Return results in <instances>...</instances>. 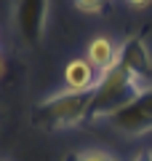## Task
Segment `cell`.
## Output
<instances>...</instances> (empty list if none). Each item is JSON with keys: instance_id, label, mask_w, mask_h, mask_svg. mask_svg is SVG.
Segmentation results:
<instances>
[{"instance_id": "cell-10", "label": "cell", "mask_w": 152, "mask_h": 161, "mask_svg": "<svg viewBox=\"0 0 152 161\" xmlns=\"http://www.w3.org/2000/svg\"><path fill=\"white\" fill-rule=\"evenodd\" d=\"M134 161H152V150H141V153H136Z\"/></svg>"}, {"instance_id": "cell-5", "label": "cell", "mask_w": 152, "mask_h": 161, "mask_svg": "<svg viewBox=\"0 0 152 161\" xmlns=\"http://www.w3.org/2000/svg\"><path fill=\"white\" fill-rule=\"evenodd\" d=\"M120 54H123V43L120 40H112L109 35H96L88 43V48H85V59L96 67L99 75L112 70L120 62Z\"/></svg>"}, {"instance_id": "cell-11", "label": "cell", "mask_w": 152, "mask_h": 161, "mask_svg": "<svg viewBox=\"0 0 152 161\" xmlns=\"http://www.w3.org/2000/svg\"><path fill=\"white\" fill-rule=\"evenodd\" d=\"M0 75H3V57H0Z\"/></svg>"}, {"instance_id": "cell-7", "label": "cell", "mask_w": 152, "mask_h": 161, "mask_svg": "<svg viewBox=\"0 0 152 161\" xmlns=\"http://www.w3.org/2000/svg\"><path fill=\"white\" fill-rule=\"evenodd\" d=\"M72 161H120V158H118L115 153H109V150L88 148V150H80V153H75Z\"/></svg>"}, {"instance_id": "cell-8", "label": "cell", "mask_w": 152, "mask_h": 161, "mask_svg": "<svg viewBox=\"0 0 152 161\" xmlns=\"http://www.w3.org/2000/svg\"><path fill=\"white\" fill-rule=\"evenodd\" d=\"M75 8H78L80 14H101L104 8H107V0H72Z\"/></svg>"}, {"instance_id": "cell-9", "label": "cell", "mask_w": 152, "mask_h": 161, "mask_svg": "<svg viewBox=\"0 0 152 161\" xmlns=\"http://www.w3.org/2000/svg\"><path fill=\"white\" fill-rule=\"evenodd\" d=\"M125 3H128L131 8H147V6L152 3V0H125Z\"/></svg>"}, {"instance_id": "cell-1", "label": "cell", "mask_w": 152, "mask_h": 161, "mask_svg": "<svg viewBox=\"0 0 152 161\" xmlns=\"http://www.w3.org/2000/svg\"><path fill=\"white\" fill-rule=\"evenodd\" d=\"M152 89V57L141 38H128L123 43L120 62L99 75V83L91 92L88 121H112L123 108Z\"/></svg>"}, {"instance_id": "cell-12", "label": "cell", "mask_w": 152, "mask_h": 161, "mask_svg": "<svg viewBox=\"0 0 152 161\" xmlns=\"http://www.w3.org/2000/svg\"><path fill=\"white\" fill-rule=\"evenodd\" d=\"M0 161H8V158H0Z\"/></svg>"}, {"instance_id": "cell-4", "label": "cell", "mask_w": 152, "mask_h": 161, "mask_svg": "<svg viewBox=\"0 0 152 161\" xmlns=\"http://www.w3.org/2000/svg\"><path fill=\"white\" fill-rule=\"evenodd\" d=\"M16 22L29 40H40L48 22V0H22L16 8Z\"/></svg>"}, {"instance_id": "cell-6", "label": "cell", "mask_w": 152, "mask_h": 161, "mask_svg": "<svg viewBox=\"0 0 152 161\" xmlns=\"http://www.w3.org/2000/svg\"><path fill=\"white\" fill-rule=\"evenodd\" d=\"M99 83V73L85 57H75L64 67V89L78 94H91Z\"/></svg>"}, {"instance_id": "cell-2", "label": "cell", "mask_w": 152, "mask_h": 161, "mask_svg": "<svg viewBox=\"0 0 152 161\" xmlns=\"http://www.w3.org/2000/svg\"><path fill=\"white\" fill-rule=\"evenodd\" d=\"M88 110H91V94L62 89V92H53L45 99H40L32 113V121L35 126L45 129V132H64V129H75L85 124Z\"/></svg>"}, {"instance_id": "cell-3", "label": "cell", "mask_w": 152, "mask_h": 161, "mask_svg": "<svg viewBox=\"0 0 152 161\" xmlns=\"http://www.w3.org/2000/svg\"><path fill=\"white\" fill-rule=\"evenodd\" d=\"M112 126L128 137H141V134L152 132V89L120 110L112 118Z\"/></svg>"}]
</instances>
